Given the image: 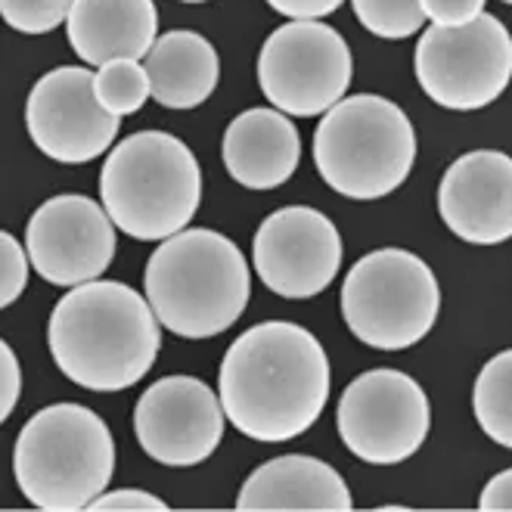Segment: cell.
I'll list each match as a JSON object with an SVG mask.
<instances>
[{
  "label": "cell",
  "instance_id": "cell-1",
  "mask_svg": "<svg viewBox=\"0 0 512 512\" xmlns=\"http://www.w3.org/2000/svg\"><path fill=\"white\" fill-rule=\"evenodd\" d=\"M227 423L252 441L283 444L305 435L329 398V360L305 326L267 320L239 336L218 376Z\"/></svg>",
  "mask_w": 512,
  "mask_h": 512
},
{
  "label": "cell",
  "instance_id": "cell-2",
  "mask_svg": "<svg viewBox=\"0 0 512 512\" xmlns=\"http://www.w3.org/2000/svg\"><path fill=\"white\" fill-rule=\"evenodd\" d=\"M159 317L128 283L90 280L56 301L47 345L59 373L87 391H125L156 364Z\"/></svg>",
  "mask_w": 512,
  "mask_h": 512
},
{
  "label": "cell",
  "instance_id": "cell-3",
  "mask_svg": "<svg viewBox=\"0 0 512 512\" xmlns=\"http://www.w3.org/2000/svg\"><path fill=\"white\" fill-rule=\"evenodd\" d=\"M146 301L159 323L180 339L221 336L243 317L252 277L246 255L224 233L180 230L146 261Z\"/></svg>",
  "mask_w": 512,
  "mask_h": 512
},
{
  "label": "cell",
  "instance_id": "cell-4",
  "mask_svg": "<svg viewBox=\"0 0 512 512\" xmlns=\"http://www.w3.org/2000/svg\"><path fill=\"white\" fill-rule=\"evenodd\" d=\"M100 196L112 224L159 243L187 230L202 199V171L193 149L165 131H137L106 156Z\"/></svg>",
  "mask_w": 512,
  "mask_h": 512
},
{
  "label": "cell",
  "instance_id": "cell-5",
  "mask_svg": "<svg viewBox=\"0 0 512 512\" xmlns=\"http://www.w3.org/2000/svg\"><path fill=\"white\" fill-rule=\"evenodd\" d=\"M112 472V432L81 404L44 407L22 426L13 447V475L22 497L47 512L90 509Z\"/></svg>",
  "mask_w": 512,
  "mask_h": 512
},
{
  "label": "cell",
  "instance_id": "cell-6",
  "mask_svg": "<svg viewBox=\"0 0 512 512\" xmlns=\"http://www.w3.org/2000/svg\"><path fill=\"white\" fill-rule=\"evenodd\" d=\"M416 162V131L398 103L376 94L339 100L314 131L317 174L345 199L395 193Z\"/></svg>",
  "mask_w": 512,
  "mask_h": 512
},
{
  "label": "cell",
  "instance_id": "cell-7",
  "mask_svg": "<svg viewBox=\"0 0 512 512\" xmlns=\"http://www.w3.org/2000/svg\"><path fill=\"white\" fill-rule=\"evenodd\" d=\"M441 311L432 267L407 249H376L354 261L342 283V317L357 342L407 351L423 342Z\"/></svg>",
  "mask_w": 512,
  "mask_h": 512
},
{
  "label": "cell",
  "instance_id": "cell-8",
  "mask_svg": "<svg viewBox=\"0 0 512 512\" xmlns=\"http://www.w3.org/2000/svg\"><path fill=\"white\" fill-rule=\"evenodd\" d=\"M413 66L432 103L457 112L485 109L512 81V35L491 13L457 28L432 25L416 44Z\"/></svg>",
  "mask_w": 512,
  "mask_h": 512
},
{
  "label": "cell",
  "instance_id": "cell-9",
  "mask_svg": "<svg viewBox=\"0 0 512 512\" xmlns=\"http://www.w3.org/2000/svg\"><path fill=\"white\" fill-rule=\"evenodd\" d=\"M258 84L274 109L314 118L326 115L351 84V50L333 25L292 19L258 53Z\"/></svg>",
  "mask_w": 512,
  "mask_h": 512
},
{
  "label": "cell",
  "instance_id": "cell-10",
  "mask_svg": "<svg viewBox=\"0 0 512 512\" xmlns=\"http://www.w3.org/2000/svg\"><path fill=\"white\" fill-rule=\"evenodd\" d=\"M432 410L423 385L401 370H370L339 398L336 429L342 444L370 466L410 460L429 438Z\"/></svg>",
  "mask_w": 512,
  "mask_h": 512
},
{
  "label": "cell",
  "instance_id": "cell-11",
  "mask_svg": "<svg viewBox=\"0 0 512 512\" xmlns=\"http://www.w3.org/2000/svg\"><path fill=\"white\" fill-rule=\"evenodd\" d=\"M252 261L261 283L292 301L329 289L342 267L339 227L311 205H289L255 230Z\"/></svg>",
  "mask_w": 512,
  "mask_h": 512
},
{
  "label": "cell",
  "instance_id": "cell-12",
  "mask_svg": "<svg viewBox=\"0 0 512 512\" xmlns=\"http://www.w3.org/2000/svg\"><path fill=\"white\" fill-rule=\"evenodd\" d=\"M227 413L221 395L196 376L153 382L134 407V435L146 457L171 469H190L215 454Z\"/></svg>",
  "mask_w": 512,
  "mask_h": 512
},
{
  "label": "cell",
  "instance_id": "cell-13",
  "mask_svg": "<svg viewBox=\"0 0 512 512\" xmlns=\"http://www.w3.org/2000/svg\"><path fill=\"white\" fill-rule=\"evenodd\" d=\"M25 125L44 156L84 165L115 143L122 118L100 106L94 75L81 66H63L35 81L25 103Z\"/></svg>",
  "mask_w": 512,
  "mask_h": 512
},
{
  "label": "cell",
  "instance_id": "cell-14",
  "mask_svg": "<svg viewBox=\"0 0 512 512\" xmlns=\"http://www.w3.org/2000/svg\"><path fill=\"white\" fill-rule=\"evenodd\" d=\"M25 249L53 286H81L106 274L115 258V224L94 199L66 193L47 199L28 221Z\"/></svg>",
  "mask_w": 512,
  "mask_h": 512
},
{
  "label": "cell",
  "instance_id": "cell-15",
  "mask_svg": "<svg viewBox=\"0 0 512 512\" xmlns=\"http://www.w3.org/2000/svg\"><path fill=\"white\" fill-rule=\"evenodd\" d=\"M438 215L447 230L472 246H500L512 239V156L475 149L441 177Z\"/></svg>",
  "mask_w": 512,
  "mask_h": 512
},
{
  "label": "cell",
  "instance_id": "cell-16",
  "mask_svg": "<svg viewBox=\"0 0 512 512\" xmlns=\"http://www.w3.org/2000/svg\"><path fill=\"white\" fill-rule=\"evenodd\" d=\"M354 506L345 478L317 457L289 454L258 466L236 494L243 512H348Z\"/></svg>",
  "mask_w": 512,
  "mask_h": 512
},
{
  "label": "cell",
  "instance_id": "cell-17",
  "mask_svg": "<svg viewBox=\"0 0 512 512\" xmlns=\"http://www.w3.org/2000/svg\"><path fill=\"white\" fill-rule=\"evenodd\" d=\"M227 174L246 190H274L295 174L301 159V137L280 109H246L224 134Z\"/></svg>",
  "mask_w": 512,
  "mask_h": 512
},
{
  "label": "cell",
  "instance_id": "cell-18",
  "mask_svg": "<svg viewBox=\"0 0 512 512\" xmlns=\"http://www.w3.org/2000/svg\"><path fill=\"white\" fill-rule=\"evenodd\" d=\"M72 50L87 66L140 59L159 41L153 0H75L66 19Z\"/></svg>",
  "mask_w": 512,
  "mask_h": 512
},
{
  "label": "cell",
  "instance_id": "cell-19",
  "mask_svg": "<svg viewBox=\"0 0 512 512\" xmlns=\"http://www.w3.org/2000/svg\"><path fill=\"white\" fill-rule=\"evenodd\" d=\"M153 100L165 109H196L215 94L221 59L199 32H165L146 53Z\"/></svg>",
  "mask_w": 512,
  "mask_h": 512
},
{
  "label": "cell",
  "instance_id": "cell-20",
  "mask_svg": "<svg viewBox=\"0 0 512 512\" xmlns=\"http://www.w3.org/2000/svg\"><path fill=\"white\" fill-rule=\"evenodd\" d=\"M472 407L481 432L512 450V348L494 354L481 367L472 391Z\"/></svg>",
  "mask_w": 512,
  "mask_h": 512
},
{
  "label": "cell",
  "instance_id": "cell-21",
  "mask_svg": "<svg viewBox=\"0 0 512 512\" xmlns=\"http://www.w3.org/2000/svg\"><path fill=\"white\" fill-rule=\"evenodd\" d=\"M97 100L106 112L125 118L143 109V103L153 97V84H149L146 66L140 59H112V63L100 66L94 75Z\"/></svg>",
  "mask_w": 512,
  "mask_h": 512
},
{
  "label": "cell",
  "instance_id": "cell-22",
  "mask_svg": "<svg viewBox=\"0 0 512 512\" xmlns=\"http://www.w3.org/2000/svg\"><path fill=\"white\" fill-rule=\"evenodd\" d=\"M357 22L376 38L401 41L426 25L423 0H351Z\"/></svg>",
  "mask_w": 512,
  "mask_h": 512
},
{
  "label": "cell",
  "instance_id": "cell-23",
  "mask_svg": "<svg viewBox=\"0 0 512 512\" xmlns=\"http://www.w3.org/2000/svg\"><path fill=\"white\" fill-rule=\"evenodd\" d=\"M72 4L75 0H0V13L22 35H47L69 19Z\"/></svg>",
  "mask_w": 512,
  "mask_h": 512
},
{
  "label": "cell",
  "instance_id": "cell-24",
  "mask_svg": "<svg viewBox=\"0 0 512 512\" xmlns=\"http://www.w3.org/2000/svg\"><path fill=\"white\" fill-rule=\"evenodd\" d=\"M28 264H32V258H28V249L16 243V236L13 233L0 236V305L4 308H10L25 292Z\"/></svg>",
  "mask_w": 512,
  "mask_h": 512
},
{
  "label": "cell",
  "instance_id": "cell-25",
  "mask_svg": "<svg viewBox=\"0 0 512 512\" xmlns=\"http://www.w3.org/2000/svg\"><path fill=\"white\" fill-rule=\"evenodd\" d=\"M90 509L94 512H168V503L149 491L122 488L112 494H100L94 503H90Z\"/></svg>",
  "mask_w": 512,
  "mask_h": 512
},
{
  "label": "cell",
  "instance_id": "cell-26",
  "mask_svg": "<svg viewBox=\"0 0 512 512\" xmlns=\"http://www.w3.org/2000/svg\"><path fill=\"white\" fill-rule=\"evenodd\" d=\"M426 16L441 28H457L475 22L485 13V0H423Z\"/></svg>",
  "mask_w": 512,
  "mask_h": 512
},
{
  "label": "cell",
  "instance_id": "cell-27",
  "mask_svg": "<svg viewBox=\"0 0 512 512\" xmlns=\"http://www.w3.org/2000/svg\"><path fill=\"white\" fill-rule=\"evenodd\" d=\"M22 395V370L13 348L4 342L0 345V419H10Z\"/></svg>",
  "mask_w": 512,
  "mask_h": 512
},
{
  "label": "cell",
  "instance_id": "cell-28",
  "mask_svg": "<svg viewBox=\"0 0 512 512\" xmlns=\"http://www.w3.org/2000/svg\"><path fill=\"white\" fill-rule=\"evenodd\" d=\"M267 4L286 19H323L329 13H336L345 0H267Z\"/></svg>",
  "mask_w": 512,
  "mask_h": 512
},
{
  "label": "cell",
  "instance_id": "cell-29",
  "mask_svg": "<svg viewBox=\"0 0 512 512\" xmlns=\"http://www.w3.org/2000/svg\"><path fill=\"white\" fill-rule=\"evenodd\" d=\"M478 509L512 512V469H503L488 481L485 491H481V497H478Z\"/></svg>",
  "mask_w": 512,
  "mask_h": 512
},
{
  "label": "cell",
  "instance_id": "cell-30",
  "mask_svg": "<svg viewBox=\"0 0 512 512\" xmlns=\"http://www.w3.org/2000/svg\"><path fill=\"white\" fill-rule=\"evenodd\" d=\"M180 4H205V0H180Z\"/></svg>",
  "mask_w": 512,
  "mask_h": 512
},
{
  "label": "cell",
  "instance_id": "cell-31",
  "mask_svg": "<svg viewBox=\"0 0 512 512\" xmlns=\"http://www.w3.org/2000/svg\"><path fill=\"white\" fill-rule=\"evenodd\" d=\"M500 4H509V7H512V0H500Z\"/></svg>",
  "mask_w": 512,
  "mask_h": 512
}]
</instances>
